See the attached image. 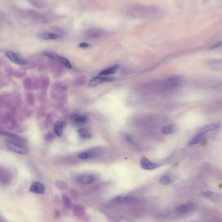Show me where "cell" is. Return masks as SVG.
I'll list each match as a JSON object with an SVG mask.
<instances>
[{"instance_id": "obj_33", "label": "cell", "mask_w": 222, "mask_h": 222, "mask_svg": "<svg viewBox=\"0 0 222 222\" xmlns=\"http://www.w3.org/2000/svg\"><path fill=\"white\" fill-rule=\"evenodd\" d=\"M109 222H122L121 220H110Z\"/></svg>"}, {"instance_id": "obj_12", "label": "cell", "mask_w": 222, "mask_h": 222, "mask_svg": "<svg viewBox=\"0 0 222 222\" xmlns=\"http://www.w3.org/2000/svg\"><path fill=\"white\" fill-rule=\"evenodd\" d=\"M66 127H67V123L65 122L61 121L57 122L54 126V132L55 135L60 137V136H61L63 134L64 131H65Z\"/></svg>"}, {"instance_id": "obj_25", "label": "cell", "mask_w": 222, "mask_h": 222, "mask_svg": "<svg viewBox=\"0 0 222 222\" xmlns=\"http://www.w3.org/2000/svg\"><path fill=\"white\" fill-rule=\"evenodd\" d=\"M173 181V179L171 176L168 174L163 175L160 179V182L163 185H169L171 183H172Z\"/></svg>"}, {"instance_id": "obj_4", "label": "cell", "mask_w": 222, "mask_h": 222, "mask_svg": "<svg viewBox=\"0 0 222 222\" xmlns=\"http://www.w3.org/2000/svg\"><path fill=\"white\" fill-rule=\"evenodd\" d=\"M139 200L140 199L137 196L126 195L117 196L112 200V202L117 204H127L138 202Z\"/></svg>"}, {"instance_id": "obj_18", "label": "cell", "mask_w": 222, "mask_h": 222, "mask_svg": "<svg viewBox=\"0 0 222 222\" xmlns=\"http://www.w3.org/2000/svg\"><path fill=\"white\" fill-rule=\"evenodd\" d=\"M96 153V152L95 151V149H89V150L81 152L78 155V157L79 159L82 160H87L93 157Z\"/></svg>"}, {"instance_id": "obj_14", "label": "cell", "mask_w": 222, "mask_h": 222, "mask_svg": "<svg viewBox=\"0 0 222 222\" xmlns=\"http://www.w3.org/2000/svg\"><path fill=\"white\" fill-rule=\"evenodd\" d=\"M85 34L87 36L90 38H99L102 35L103 31L99 29L93 28L87 30Z\"/></svg>"}, {"instance_id": "obj_27", "label": "cell", "mask_w": 222, "mask_h": 222, "mask_svg": "<svg viewBox=\"0 0 222 222\" xmlns=\"http://www.w3.org/2000/svg\"><path fill=\"white\" fill-rule=\"evenodd\" d=\"M78 133L81 138L85 139L89 138L92 136V135L91 134L90 132L87 129H85V128H80L78 131Z\"/></svg>"}, {"instance_id": "obj_5", "label": "cell", "mask_w": 222, "mask_h": 222, "mask_svg": "<svg viewBox=\"0 0 222 222\" xmlns=\"http://www.w3.org/2000/svg\"><path fill=\"white\" fill-rule=\"evenodd\" d=\"M5 55L11 62L16 64V65H25L28 64V61L26 60H25L18 53H16L13 52H11V51H9V52H6Z\"/></svg>"}, {"instance_id": "obj_22", "label": "cell", "mask_w": 222, "mask_h": 222, "mask_svg": "<svg viewBox=\"0 0 222 222\" xmlns=\"http://www.w3.org/2000/svg\"><path fill=\"white\" fill-rule=\"evenodd\" d=\"M220 127V125L217 123H211V124H208L205 126L199 129V133H207L208 131H214L216 129H219Z\"/></svg>"}, {"instance_id": "obj_15", "label": "cell", "mask_w": 222, "mask_h": 222, "mask_svg": "<svg viewBox=\"0 0 222 222\" xmlns=\"http://www.w3.org/2000/svg\"><path fill=\"white\" fill-rule=\"evenodd\" d=\"M206 136L207 133H199L190 141L189 145L190 146H193V145L202 142L206 138Z\"/></svg>"}, {"instance_id": "obj_32", "label": "cell", "mask_w": 222, "mask_h": 222, "mask_svg": "<svg viewBox=\"0 0 222 222\" xmlns=\"http://www.w3.org/2000/svg\"><path fill=\"white\" fill-rule=\"evenodd\" d=\"M89 46H90V45H89L87 43H81L79 46L82 48H88V47H89Z\"/></svg>"}, {"instance_id": "obj_23", "label": "cell", "mask_w": 222, "mask_h": 222, "mask_svg": "<svg viewBox=\"0 0 222 222\" xmlns=\"http://www.w3.org/2000/svg\"><path fill=\"white\" fill-rule=\"evenodd\" d=\"M12 176L10 172L7 171H2L1 181L3 185H8L11 182Z\"/></svg>"}, {"instance_id": "obj_34", "label": "cell", "mask_w": 222, "mask_h": 222, "mask_svg": "<svg viewBox=\"0 0 222 222\" xmlns=\"http://www.w3.org/2000/svg\"><path fill=\"white\" fill-rule=\"evenodd\" d=\"M221 84H222V83H221Z\"/></svg>"}, {"instance_id": "obj_26", "label": "cell", "mask_w": 222, "mask_h": 222, "mask_svg": "<svg viewBox=\"0 0 222 222\" xmlns=\"http://www.w3.org/2000/svg\"><path fill=\"white\" fill-rule=\"evenodd\" d=\"M62 201L64 204V206L67 208L70 209L72 207V201L69 195H67L65 194H62Z\"/></svg>"}, {"instance_id": "obj_19", "label": "cell", "mask_w": 222, "mask_h": 222, "mask_svg": "<svg viewBox=\"0 0 222 222\" xmlns=\"http://www.w3.org/2000/svg\"><path fill=\"white\" fill-rule=\"evenodd\" d=\"M178 130V127L175 124H169L164 127L162 129V133L164 135H170L175 133Z\"/></svg>"}, {"instance_id": "obj_20", "label": "cell", "mask_w": 222, "mask_h": 222, "mask_svg": "<svg viewBox=\"0 0 222 222\" xmlns=\"http://www.w3.org/2000/svg\"><path fill=\"white\" fill-rule=\"evenodd\" d=\"M72 120L76 124H83L87 122L88 118L84 115L75 114L72 116Z\"/></svg>"}, {"instance_id": "obj_21", "label": "cell", "mask_w": 222, "mask_h": 222, "mask_svg": "<svg viewBox=\"0 0 222 222\" xmlns=\"http://www.w3.org/2000/svg\"><path fill=\"white\" fill-rule=\"evenodd\" d=\"M51 58L53 59L57 60V61L61 64H62L63 66H65L66 68H69V69H72V66L70 62L67 59H66L65 57L57 56V55H55L52 54Z\"/></svg>"}, {"instance_id": "obj_28", "label": "cell", "mask_w": 222, "mask_h": 222, "mask_svg": "<svg viewBox=\"0 0 222 222\" xmlns=\"http://www.w3.org/2000/svg\"><path fill=\"white\" fill-rule=\"evenodd\" d=\"M55 186H56L58 189L62 191L66 190L68 189V188H69V185H68L65 182H64L63 181H57L56 182H55Z\"/></svg>"}, {"instance_id": "obj_11", "label": "cell", "mask_w": 222, "mask_h": 222, "mask_svg": "<svg viewBox=\"0 0 222 222\" xmlns=\"http://www.w3.org/2000/svg\"><path fill=\"white\" fill-rule=\"evenodd\" d=\"M193 208L194 206L191 203H184L178 206L175 209V212L178 214H184L191 211Z\"/></svg>"}, {"instance_id": "obj_9", "label": "cell", "mask_w": 222, "mask_h": 222, "mask_svg": "<svg viewBox=\"0 0 222 222\" xmlns=\"http://www.w3.org/2000/svg\"><path fill=\"white\" fill-rule=\"evenodd\" d=\"M29 191L31 192L35 193L37 194H42L44 193L45 192V187L43 184H42L41 182L35 181L33 182L29 189Z\"/></svg>"}, {"instance_id": "obj_30", "label": "cell", "mask_w": 222, "mask_h": 222, "mask_svg": "<svg viewBox=\"0 0 222 222\" xmlns=\"http://www.w3.org/2000/svg\"><path fill=\"white\" fill-rule=\"evenodd\" d=\"M213 195H214V194H213V192L211 191H206L203 192V195L207 198L212 197V196H213Z\"/></svg>"}, {"instance_id": "obj_6", "label": "cell", "mask_w": 222, "mask_h": 222, "mask_svg": "<svg viewBox=\"0 0 222 222\" xmlns=\"http://www.w3.org/2000/svg\"><path fill=\"white\" fill-rule=\"evenodd\" d=\"M140 165L144 170H155L157 168L160 167L162 166L160 163H152L150 160H149L147 157H142L140 159Z\"/></svg>"}, {"instance_id": "obj_10", "label": "cell", "mask_w": 222, "mask_h": 222, "mask_svg": "<svg viewBox=\"0 0 222 222\" xmlns=\"http://www.w3.org/2000/svg\"><path fill=\"white\" fill-rule=\"evenodd\" d=\"M73 212L76 216L80 218H83L87 215L86 209L85 207L80 204L75 205L73 207Z\"/></svg>"}, {"instance_id": "obj_24", "label": "cell", "mask_w": 222, "mask_h": 222, "mask_svg": "<svg viewBox=\"0 0 222 222\" xmlns=\"http://www.w3.org/2000/svg\"><path fill=\"white\" fill-rule=\"evenodd\" d=\"M29 3L37 8H44L48 5V4L44 0H28Z\"/></svg>"}, {"instance_id": "obj_1", "label": "cell", "mask_w": 222, "mask_h": 222, "mask_svg": "<svg viewBox=\"0 0 222 222\" xmlns=\"http://www.w3.org/2000/svg\"><path fill=\"white\" fill-rule=\"evenodd\" d=\"M131 14L138 16H152L157 13L158 8L153 5H133L129 9Z\"/></svg>"}, {"instance_id": "obj_29", "label": "cell", "mask_w": 222, "mask_h": 222, "mask_svg": "<svg viewBox=\"0 0 222 222\" xmlns=\"http://www.w3.org/2000/svg\"><path fill=\"white\" fill-rule=\"evenodd\" d=\"M124 138H125L126 142H127L128 143L131 144H134V140L132 139V138L129 135H125V136H124Z\"/></svg>"}, {"instance_id": "obj_17", "label": "cell", "mask_w": 222, "mask_h": 222, "mask_svg": "<svg viewBox=\"0 0 222 222\" xmlns=\"http://www.w3.org/2000/svg\"><path fill=\"white\" fill-rule=\"evenodd\" d=\"M119 65H113L111 67H109L108 68H106V69L102 70L100 73L99 74V75H112L115 74V72H117V71L119 70Z\"/></svg>"}, {"instance_id": "obj_13", "label": "cell", "mask_w": 222, "mask_h": 222, "mask_svg": "<svg viewBox=\"0 0 222 222\" xmlns=\"http://www.w3.org/2000/svg\"><path fill=\"white\" fill-rule=\"evenodd\" d=\"M1 135L6 136L7 138H9L12 140H13L16 142H25V139L18 135L11 133V132H7V131H2L1 132Z\"/></svg>"}, {"instance_id": "obj_16", "label": "cell", "mask_w": 222, "mask_h": 222, "mask_svg": "<svg viewBox=\"0 0 222 222\" xmlns=\"http://www.w3.org/2000/svg\"><path fill=\"white\" fill-rule=\"evenodd\" d=\"M38 36L43 40H57L61 38V35L52 33H42Z\"/></svg>"}, {"instance_id": "obj_3", "label": "cell", "mask_w": 222, "mask_h": 222, "mask_svg": "<svg viewBox=\"0 0 222 222\" xmlns=\"http://www.w3.org/2000/svg\"><path fill=\"white\" fill-rule=\"evenodd\" d=\"M100 178L99 174H89V175H83L76 179V182L81 185H91L95 182Z\"/></svg>"}, {"instance_id": "obj_31", "label": "cell", "mask_w": 222, "mask_h": 222, "mask_svg": "<svg viewBox=\"0 0 222 222\" xmlns=\"http://www.w3.org/2000/svg\"><path fill=\"white\" fill-rule=\"evenodd\" d=\"M71 196L72 197V198H74V199H78L79 198V194L76 192V191L74 190H72L71 191Z\"/></svg>"}, {"instance_id": "obj_2", "label": "cell", "mask_w": 222, "mask_h": 222, "mask_svg": "<svg viewBox=\"0 0 222 222\" xmlns=\"http://www.w3.org/2000/svg\"><path fill=\"white\" fill-rule=\"evenodd\" d=\"M7 147L9 149V150L13 151L17 154L20 155H28L29 153V150L24 146H21V145L15 143L13 142H11V141H8L5 143Z\"/></svg>"}, {"instance_id": "obj_8", "label": "cell", "mask_w": 222, "mask_h": 222, "mask_svg": "<svg viewBox=\"0 0 222 222\" xmlns=\"http://www.w3.org/2000/svg\"><path fill=\"white\" fill-rule=\"evenodd\" d=\"M28 16L31 19L36 21V22H46L47 19L46 17L43 15L42 14L38 12H36V11H28Z\"/></svg>"}, {"instance_id": "obj_7", "label": "cell", "mask_w": 222, "mask_h": 222, "mask_svg": "<svg viewBox=\"0 0 222 222\" xmlns=\"http://www.w3.org/2000/svg\"><path fill=\"white\" fill-rule=\"evenodd\" d=\"M115 79L114 78H109V77L99 75V76L95 77V78H93L90 81V82L89 83V86L91 87H95V86H96V85L100 84L101 83L113 81Z\"/></svg>"}]
</instances>
